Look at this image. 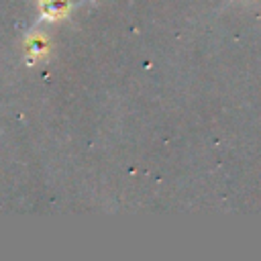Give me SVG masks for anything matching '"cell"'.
<instances>
[{
  "instance_id": "obj_1",
  "label": "cell",
  "mask_w": 261,
  "mask_h": 261,
  "mask_svg": "<svg viewBox=\"0 0 261 261\" xmlns=\"http://www.w3.org/2000/svg\"><path fill=\"white\" fill-rule=\"evenodd\" d=\"M65 8V0H45V10L49 14H59Z\"/></svg>"
}]
</instances>
